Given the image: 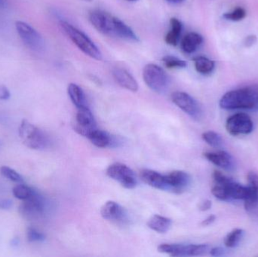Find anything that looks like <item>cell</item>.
I'll list each match as a JSON object with an SVG mask.
<instances>
[{
    "mask_svg": "<svg viewBox=\"0 0 258 257\" xmlns=\"http://www.w3.org/2000/svg\"><path fill=\"white\" fill-rule=\"evenodd\" d=\"M214 185L212 193L218 200L229 202L230 199V187L233 180L218 170L213 173Z\"/></svg>",
    "mask_w": 258,
    "mask_h": 257,
    "instance_id": "12",
    "label": "cell"
},
{
    "mask_svg": "<svg viewBox=\"0 0 258 257\" xmlns=\"http://www.w3.org/2000/svg\"><path fill=\"white\" fill-rule=\"evenodd\" d=\"M162 62L169 69H182L186 67L187 63L185 60L172 55H167L162 57Z\"/></svg>",
    "mask_w": 258,
    "mask_h": 257,
    "instance_id": "30",
    "label": "cell"
},
{
    "mask_svg": "<svg viewBox=\"0 0 258 257\" xmlns=\"http://www.w3.org/2000/svg\"><path fill=\"white\" fill-rule=\"evenodd\" d=\"M34 190L24 184H19L14 187L12 194L16 199L24 201L30 198L33 195Z\"/></svg>",
    "mask_w": 258,
    "mask_h": 257,
    "instance_id": "29",
    "label": "cell"
},
{
    "mask_svg": "<svg viewBox=\"0 0 258 257\" xmlns=\"http://www.w3.org/2000/svg\"><path fill=\"white\" fill-rule=\"evenodd\" d=\"M46 200L45 198L34 190L33 195L24 200L19 208V212L24 218L29 220H36L43 215L46 209Z\"/></svg>",
    "mask_w": 258,
    "mask_h": 257,
    "instance_id": "7",
    "label": "cell"
},
{
    "mask_svg": "<svg viewBox=\"0 0 258 257\" xmlns=\"http://www.w3.org/2000/svg\"><path fill=\"white\" fill-rule=\"evenodd\" d=\"M113 75L116 82L121 87L130 92H138L139 89L138 81L126 69L122 68H115L113 70Z\"/></svg>",
    "mask_w": 258,
    "mask_h": 257,
    "instance_id": "19",
    "label": "cell"
},
{
    "mask_svg": "<svg viewBox=\"0 0 258 257\" xmlns=\"http://www.w3.org/2000/svg\"><path fill=\"white\" fill-rule=\"evenodd\" d=\"M27 238L30 242H42L45 241L46 237L38 229L29 227L27 229Z\"/></svg>",
    "mask_w": 258,
    "mask_h": 257,
    "instance_id": "33",
    "label": "cell"
},
{
    "mask_svg": "<svg viewBox=\"0 0 258 257\" xmlns=\"http://www.w3.org/2000/svg\"><path fill=\"white\" fill-rule=\"evenodd\" d=\"M6 6H7L6 0H0V7H5Z\"/></svg>",
    "mask_w": 258,
    "mask_h": 257,
    "instance_id": "42",
    "label": "cell"
},
{
    "mask_svg": "<svg viewBox=\"0 0 258 257\" xmlns=\"http://www.w3.org/2000/svg\"><path fill=\"white\" fill-rule=\"evenodd\" d=\"M13 205V202L11 199H3L0 201V209L9 210L10 209Z\"/></svg>",
    "mask_w": 258,
    "mask_h": 257,
    "instance_id": "36",
    "label": "cell"
},
{
    "mask_svg": "<svg viewBox=\"0 0 258 257\" xmlns=\"http://www.w3.org/2000/svg\"><path fill=\"white\" fill-rule=\"evenodd\" d=\"M86 1L90 2V1H92V0H86Z\"/></svg>",
    "mask_w": 258,
    "mask_h": 257,
    "instance_id": "45",
    "label": "cell"
},
{
    "mask_svg": "<svg viewBox=\"0 0 258 257\" xmlns=\"http://www.w3.org/2000/svg\"><path fill=\"white\" fill-rule=\"evenodd\" d=\"M96 129V122L89 107L79 108L76 115L74 130L80 135L87 137L94 130Z\"/></svg>",
    "mask_w": 258,
    "mask_h": 257,
    "instance_id": "11",
    "label": "cell"
},
{
    "mask_svg": "<svg viewBox=\"0 0 258 257\" xmlns=\"http://www.w3.org/2000/svg\"><path fill=\"white\" fill-rule=\"evenodd\" d=\"M68 93L73 104L77 109L88 107L86 95L83 89L75 83H71L68 85Z\"/></svg>",
    "mask_w": 258,
    "mask_h": 257,
    "instance_id": "23",
    "label": "cell"
},
{
    "mask_svg": "<svg viewBox=\"0 0 258 257\" xmlns=\"http://www.w3.org/2000/svg\"><path fill=\"white\" fill-rule=\"evenodd\" d=\"M60 28L71 40L81 50L84 54L91 58L97 60H102V53L93 41L81 30L70 24L68 21H60Z\"/></svg>",
    "mask_w": 258,
    "mask_h": 257,
    "instance_id": "2",
    "label": "cell"
},
{
    "mask_svg": "<svg viewBox=\"0 0 258 257\" xmlns=\"http://www.w3.org/2000/svg\"><path fill=\"white\" fill-rule=\"evenodd\" d=\"M89 21L99 33L113 34V17L103 11H93L89 14Z\"/></svg>",
    "mask_w": 258,
    "mask_h": 257,
    "instance_id": "13",
    "label": "cell"
},
{
    "mask_svg": "<svg viewBox=\"0 0 258 257\" xmlns=\"http://www.w3.org/2000/svg\"><path fill=\"white\" fill-rule=\"evenodd\" d=\"M11 93L6 86L0 85V100L7 101L10 98Z\"/></svg>",
    "mask_w": 258,
    "mask_h": 257,
    "instance_id": "34",
    "label": "cell"
},
{
    "mask_svg": "<svg viewBox=\"0 0 258 257\" xmlns=\"http://www.w3.org/2000/svg\"><path fill=\"white\" fill-rule=\"evenodd\" d=\"M0 173L5 178L12 181V182L22 183L24 181V179L19 173L8 166L1 167Z\"/></svg>",
    "mask_w": 258,
    "mask_h": 257,
    "instance_id": "31",
    "label": "cell"
},
{
    "mask_svg": "<svg viewBox=\"0 0 258 257\" xmlns=\"http://www.w3.org/2000/svg\"><path fill=\"white\" fill-rule=\"evenodd\" d=\"M255 110V111H258V105L257 106V107H256L255 110Z\"/></svg>",
    "mask_w": 258,
    "mask_h": 257,
    "instance_id": "44",
    "label": "cell"
},
{
    "mask_svg": "<svg viewBox=\"0 0 258 257\" xmlns=\"http://www.w3.org/2000/svg\"><path fill=\"white\" fill-rule=\"evenodd\" d=\"M18 134L23 143L33 149H44L48 146V136L36 125L24 119L18 128Z\"/></svg>",
    "mask_w": 258,
    "mask_h": 257,
    "instance_id": "3",
    "label": "cell"
},
{
    "mask_svg": "<svg viewBox=\"0 0 258 257\" xmlns=\"http://www.w3.org/2000/svg\"><path fill=\"white\" fill-rule=\"evenodd\" d=\"M107 176L117 181L125 188L132 190L135 188L138 181L133 170L122 163H114L107 169Z\"/></svg>",
    "mask_w": 258,
    "mask_h": 257,
    "instance_id": "9",
    "label": "cell"
},
{
    "mask_svg": "<svg viewBox=\"0 0 258 257\" xmlns=\"http://www.w3.org/2000/svg\"><path fill=\"white\" fill-rule=\"evenodd\" d=\"M215 220H216V216L210 215L209 217H208L207 218L205 219L203 222H202L201 225L203 226H209L210 225H212V223H215Z\"/></svg>",
    "mask_w": 258,
    "mask_h": 257,
    "instance_id": "37",
    "label": "cell"
},
{
    "mask_svg": "<svg viewBox=\"0 0 258 257\" xmlns=\"http://www.w3.org/2000/svg\"><path fill=\"white\" fill-rule=\"evenodd\" d=\"M147 226L158 233H166L171 226V220L160 215H153L147 222Z\"/></svg>",
    "mask_w": 258,
    "mask_h": 257,
    "instance_id": "25",
    "label": "cell"
},
{
    "mask_svg": "<svg viewBox=\"0 0 258 257\" xmlns=\"http://www.w3.org/2000/svg\"><path fill=\"white\" fill-rule=\"evenodd\" d=\"M248 187L249 190L248 199L244 201L245 210L249 211L258 205V175L254 172L248 174Z\"/></svg>",
    "mask_w": 258,
    "mask_h": 257,
    "instance_id": "18",
    "label": "cell"
},
{
    "mask_svg": "<svg viewBox=\"0 0 258 257\" xmlns=\"http://www.w3.org/2000/svg\"><path fill=\"white\" fill-rule=\"evenodd\" d=\"M144 82L153 92L162 94L169 87L170 78L165 71L158 65L149 63L143 69Z\"/></svg>",
    "mask_w": 258,
    "mask_h": 257,
    "instance_id": "4",
    "label": "cell"
},
{
    "mask_svg": "<svg viewBox=\"0 0 258 257\" xmlns=\"http://www.w3.org/2000/svg\"><path fill=\"white\" fill-rule=\"evenodd\" d=\"M168 3H173V4H180V3H183L185 0H167Z\"/></svg>",
    "mask_w": 258,
    "mask_h": 257,
    "instance_id": "41",
    "label": "cell"
},
{
    "mask_svg": "<svg viewBox=\"0 0 258 257\" xmlns=\"http://www.w3.org/2000/svg\"><path fill=\"white\" fill-rule=\"evenodd\" d=\"M15 27L21 40L29 49L36 53L45 51V42L43 37L30 24L18 21L15 23Z\"/></svg>",
    "mask_w": 258,
    "mask_h": 257,
    "instance_id": "5",
    "label": "cell"
},
{
    "mask_svg": "<svg viewBox=\"0 0 258 257\" xmlns=\"http://www.w3.org/2000/svg\"><path fill=\"white\" fill-rule=\"evenodd\" d=\"M212 206V202L210 200H206L202 202L201 205H200V210L202 211H207L211 209Z\"/></svg>",
    "mask_w": 258,
    "mask_h": 257,
    "instance_id": "38",
    "label": "cell"
},
{
    "mask_svg": "<svg viewBox=\"0 0 258 257\" xmlns=\"http://www.w3.org/2000/svg\"><path fill=\"white\" fill-rule=\"evenodd\" d=\"M256 42H257V38L255 36H249L245 39V45L247 47H250L254 45Z\"/></svg>",
    "mask_w": 258,
    "mask_h": 257,
    "instance_id": "39",
    "label": "cell"
},
{
    "mask_svg": "<svg viewBox=\"0 0 258 257\" xmlns=\"http://www.w3.org/2000/svg\"><path fill=\"white\" fill-rule=\"evenodd\" d=\"M194 65L197 72L203 75H209L215 68V63L206 57L200 56L194 58Z\"/></svg>",
    "mask_w": 258,
    "mask_h": 257,
    "instance_id": "26",
    "label": "cell"
},
{
    "mask_svg": "<svg viewBox=\"0 0 258 257\" xmlns=\"http://www.w3.org/2000/svg\"><path fill=\"white\" fill-rule=\"evenodd\" d=\"M87 138L90 140L92 144L99 148L109 147L111 146L115 142L108 133L98 129L92 131L89 134Z\"/></svg>",
    "mask_w": 258,
    "mask_h": 257,
    "instance_id": "22",
    "label": "cell"
},
{
    "mask_svg": "<svg viewBox=\"0 0 258 257\" xmlns=\"http://www.w3.org/2000/svg\"><path fill=\"white\" fill-rule=\"evenodd\" d=\"M257 105V84L230 91L219 101L220 107L227 110H254Z\"/></svg>",
    "mask_w": 258,
    "mask_h": 257,
    "instance_id": "1",
    "label": "cell"
},
{
    "mask_svg": "<svg viewBox=\"0 0 258 257\" xmlns=\"http://www.w3.org/2000/svg\"><path fill=\"white\" fill-rule=\"evenodd\" d=\"M204 156L210 162L226 170L235 168V160L229 152L224 150L205 152Z\"/></svg>",
    "mask_w": 258,
    "mask_h": 257,
    "instance_id": "16",
    "label": "cell"
},
{
    "mask_svg": "<svg viewBox=\"0 0 258 257\" xmlns=\"http://www.w3.org/2000/svg\"><path fill=\"white\" fill-rule=\"evenodd\" d=\"M246 17V11L242 7H238L233 9L232 12H226L223 15V18L227 21H240Z\"/></svg>",
    "mask_w": 258,
    "mask_h": 257,
    "instance_id": "32",
    "label": "cell"
},
{
    "mask_svg": "<svg viewBox=\"0 0 258 257\" xmlns=\"http://www.w3.org/2000/svg\"><path fill=\"white\" fill-rule=\"evenodd\" d=\"M168 192L174 193H182L189 187L191 178L186 172L182 170H174L166 175Z\"/></svg>",
    "mask_w": 258,
    "mask_h": 257,
    "instance_id": "15",
    "label": "cell"
},
{
    "mask_svg": "<svg viewBox=\"0 0 258 257\" xmlns=\"http://www.w3.org/2000/svg\"><path fill=\"white\" fill-rule=\"evenodd\" d=\"M141 178L147 185L157 189L168 192V183H167L166 175H162L159 172L153 170L145 169L141 173Z\"/></svg>",
    "mask_w": 258,
    "mask_h": 257,
    "instance_id": "17",
    "label": "cell"
},
{
    "mask_svg": "<svg viewBox=\"0 0 258 257\" xmlns=\"http://www.w3.org/2000/svg\"><path fill=\"white\" fill-rule=\"evenodd\" d=\"M226 129L233 136L247 135L252 132L254 123L246 113H236L227 119Z\"/></svg>",
    "mask_w": 258,
    "mask_h": 257,
    "instance_id": "8",
    "label": "cell"
},
{
    "mask_svg": "<svg viewBox=\"0 0 258 257\" xmlns=\"http://www.w3.org/2000/svg\"><path fill=\"white\" fill-rule=\"evenodd\" d=\"M203 37L197 33H189L183 37L181 42V49L186 54H192L197 51L203 44Z\"/></svg>",
    "mask_w": 258,
    "mask_h": 257,
    "instance_id": "21",
    "label": "cell"
},
{
    "mask_svg": "<svg viewBox=\"0 0 258 257\" xmlns=\"http://www.w3.org/2000/svg\"><path fill=\"white\" fill-rule=\"evenodd\" d=\"M244 235H245V231L243 229H233L224 238V245L228 248H235L240 244L241 241L244 238Z\"/></svg>",
    "mask_w": 258,
    "mask_h": 257,
    "instance_id": "27",
    "label": "cell"
},
{
    "mask_svg": "<svg viewBox=\"0 0 258 257\" xmlns=\"http://www.w3.org/2000/svg\"><path fill=\"white\" fill-rule=\"evenodd\" d=\"M113 34L126 40L133 42L139 41L138 36L135 34L133 30L116 17H113Z\"/></svg>",
    "mask_w": 258,
    "mask_h": 257,
    "instance_id": "20",
    "label": "cell"
},
{
    "mask_svg": "<svg viewBox=\"0 0 258 257\" xmlns=\"http://www.w3.org/2000/svg\"><path fill=\"white\" fill-rule=\"evenodd\" d=\"M160 253H168L172 256H203L210 250L209 244H162L158 247Z\"/></svg>",
    "mask_w": 258,
    "mask_h": 257,
    "instance_id": "6",
    "label": "cell"
},
{
    "mask_svg": "<svg viewBox=\"0 0 258 257\" xmlns=\"http://www.w3.org/2000/svg\"><path fill=\"white\" fill-rule=\"evenodd\" d=\"M171 101L192 119L198 120L202 117L203 111L200 104L189 94L183 92H174L171 95Z\"/></svg>",
    "mask_w": 258,
    "mask_h": 257,
    "instance_id": "10",
    "label": "cell"
},
{
    "mask_svg": "<svg viewBox=\"0 0 258 257\" xmlns=\"http://www.w3.org/2000/svg\"><path fill=\"white\" fill-rule=\"evenodd\" d=\"M101 214L104 220L116 223H126L128 220L126 211L116 202L109 201L106 202L101 209Z\"/></svg>",
    "mask_w": 258,
    "mask_h": 257,
    "instance_id": "14",
    "label": "cell"
},
{
    "mask_svg": "<svg viewBox=\"0 0 258 257\" xmlns=\"http://www.w3.org/2000/svg\"><path fill=\"white\" fill-rule=\"evenodd\" d=\"M127 1H129V2H136V1H138V0H127Z\"/></svg>",
    "mask_w": 258,
    "mask_h": 257,
    "instance_id": "43",
    "label": "cell"
},
{
    "mask_svg": "<svg viewBox=\"0 0 258 257\" xmlns=\"http://www.w3.org/2000/svg\"><path fill=\"white\" fill-rule=\"evenodd\" d=\"M203 140L214 148H219L222 146L223 139L218 133L213 131L204 132L202 135Z\"/></svg>",
    "mask_w": 258,
    "mask_h": 257,
    "instance_id": "28",
    "label": "cell"
},
{
    "mask_svg": "<svg viewBox=\"0 0 258 257\" xmlns=\"http://www.w3.org/2000/svg\"><path fill=\"white\" fill-rule=\"evenodd\" d=\"M20 244V239L18 237H15V238H12L10 241V244L12 247H18Z\"/></svg>",
    "mask_w": 258,
    "mask_h": 257,
    "instance_id": "40",
    "label": "cell"
},
{
    "mask_svg": "<svg viewBox=\"0 0 258 257\" xmlns=\"http://www.w3.org/2000/svg\"><path fill=\"white\" fill-rule=\"evenodd\" d=\"M210 254L213 256H222L225 254V250L221 247H215L209 250Z\"/></svg>",
    "mask_w": 258,
    "mask_h": 257,
    "instance_id": "35",
    "label": "cell"
},
{
    "mask_svg": "<svg viewBox=\"0 0 258 257\" xmlns=\"http://www.w3.org/2000/svg\"><path fill=\"white\" fill-rule=\"evenodd\" d=\"M169 31L165 37V41L168 45L176 46L181 35L183 24L177 18H172L170 20Z\"/></svg>",
    "mask_w": 258,
    "mask_h": 257,
    "instance_id": "24",
    "label": "cell"
}]
</instances>
